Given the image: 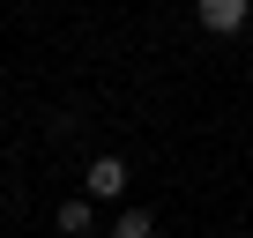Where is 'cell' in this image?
Returning <instances> with one entry per match:
<instances>
[{
  "mask_svg": "<svg viewBox=\"0 0 253 238\" xmlns=\"http://www.w3.org/2000/svg\"><path fill=\"white\" fill-rule=\"evenodd\" d=\"M112 238H157V216H149V208H119Z\"/></svg>",
  "mask_w": 253,
  "mask_h": 238,
  "instance_id": "cell-3",
  "label": "cell"
},
{
  "mask_svg": "<svg viewBox=\"0 0 253 238\" xmlns=\"http://www.w3.org/2000/svg\"><path fill=\"white\" fill-rule=\"evenodd\" d=\"M194 23H201L209 38H238V30L253 23V0H201V8H194Z\"/></svg>",
  "mask_w": 253,
  "mask_h": 238,
  "instance_id": "cell-1",
  "label": "cell"
},
{
  "mask_svg": "<svg viewBox=\"0 0 253 238\" xmlns=\"http://www.w3.org/2000/svg\"><path fill=\"white\" fill-rule=\"evenodd\" d=\"M82 194H89V201H119V194H126V157H97L89 179H82Z\"/></svg>",
  "mask_w": 253,
  "mask_h": 238,
  "instance_id": "cell-2",
  "label": "cell"
},
{
  "mask_svg": "<svg viewBox=\"0 0 253 238\" xmlns=\"http://www.w3.org/2000/svg\"><path fill=\"white\" fill-rule=\"evenodd\" d=\"M52 231H60V238H82V231H89V201H60Z\"/></svg>",
  "mask_w": 253,
  "mask_h": 238,
  "instance_id": "cell-4",
  "label": "cell"
}]
</instances>
